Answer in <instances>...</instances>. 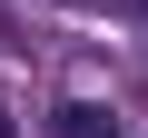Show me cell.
I'll use <instances>...</instances> for the list:
<instances>
[{
    "label": "cell",
    "instance_id": "3957f363",
    "mask_svg": "<svg viewBox=\"0 0 148 138\" xmlns=\"http://www.w3.org/2000/svg\"><path fill=\"white\" fill-rule=\"evenodd\" d=\"M0 138H20V128H10V118H0Z\"/></svg>",
    "mask_w": 148,
    "mask_h": 138
},
{
    "label": "cell",
    "instance_id": "6da1fadb",
    "mask_svg": "<svg viewBox=\"0 0 148 138\" xmlns=\"http://www.w3.org/2000/svg\"><path fill=\"white\" fill-rule=\"evenodd\" d=\"M49 138H128V128H119L109 99H59L49 109Z\"/></svg>",
    "mask_w": 148,
    "mask_h": 138
},
{
    "label": "cell",
    "instance_id": "7a4b0ae2",
    "mask_svg": "<svg viewBox=\"0 0 148 138\" xmlns=\"http://www.w3.org/2000/svg\"><path fill=\"white\" fill-rule=\"evenodd\" d=\"M0 49H20V20H10V10H0Z\"/></svg>",
    "mask_w": 148,
    "mask_h": 138
}]
</instances>
